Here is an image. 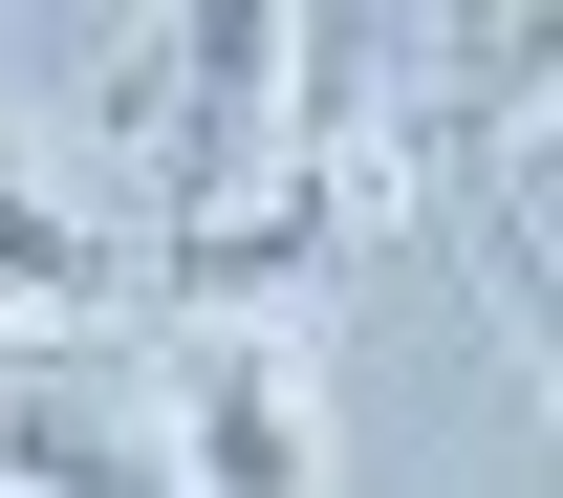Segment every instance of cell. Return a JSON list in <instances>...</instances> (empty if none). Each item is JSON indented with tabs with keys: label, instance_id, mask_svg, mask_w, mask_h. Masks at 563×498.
<instances>
[{
	"label": "cell",
	"instance_id": "1",
	"mask_svg": "<svg viewBox=\"0 0 563 498\" xmlns=\"http://www.w3.org/2000/svg\"><path fill=\"white\" fill-rule=\"evenodd\" d=\"M282 152V0H174L131 66V174H152V239H196V217L261 196Z\"/></svg>",
	"mask_w": 563,
	"mask_h": 498
},
{
	"label": "cell",
	"instance_id": "3",
	"mask_svg": "<svg viewBox=\"0 0 563 498\" xmlns=\"http://www.w3.org/2000/svg\"><path fill=\"white\" fill-rule=\"evenodd\" d=\"M109 283H131V239H109V217H66V174L0 131V303H109Z\"/></svg>",
	"mask_w": 563,
	"mask_h": 498
},
{
	"label": "cell",
	"instance_id": "2",
	"mask_svg": "<svg viewBox=\"0 0 563 498\" xmlns=\"http://www.w3.org/2000/svg\"><path fill=\"white\" fill-rule=\"evenodd\" d=\"M152 412H174V455H196L217 498H282V477H303V368H282L261 303H196L174 368H152Z\"/></svg>",
	"mask_w": 563,
	"mask_h": 498
}]
</instances>
